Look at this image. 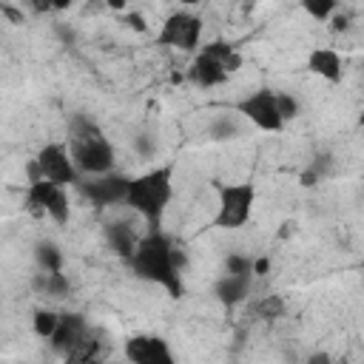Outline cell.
<instances>
[{
  "mask_svg": "<svg viewBox=\"0 0 364 364\" xmlns=\"http://www.w3.org/2000/svg\"><path fill=\"white\" fill-rule=\"evenodd\" d=\"M256 205V185L253 182H222L216 185V213L213 228L219 230H239L250 222Z\"/></svg>",
  "mask_w": 364,
  "mask_h": 364,
  "instance_id": "obj_5",
  "label": "cell"
},
{
  "mask_svg": "<svg viewBox=\"0 0 364 364\" xmlns=\"http://www.w3.org/2000/svg\"><path fill=\"white\" fill-rule=\"evenodd\" d=\"M256 316L264 318V321H273V318H282L284 316V299L282 296H264L256 301Z\"/></svg>",
  "mask_w": 364,
  "mask_h": 364,
  "instance_id": "obj_23",
  "label": "cell"
},
{
  "mask_svg": "<svg viewBox=\"0 0 364 364\" xmlns=\"http://www.w3.org/2000/svg\"><path fill=\"white\" fill-rule=\"evenodd\" d=\"M270 273V259L267 256H256L253 259V276H267Z\"/></svg>",
  "mask_w": 364,
  "mask_h": 364,
  "instance_id": "obj_27",
  "label": "cell"
},
{
  "mask_svg": "<svg viewBox=\"0 0 364 364\" xmlns=\"http://www.w3.org/2000/svg\"><path fill=\"white\" fill-rule=\"evenodd\" d=\"M105 361V344L97 338L94 330H88V336L65 355V364H102Z\"/></svg>",
  "mask_w": 364,
  "mask_h": 364,
  "instance_id": "obj_17",
  "label": "cell"
},
{
  "mask_svg": "<svg viewBox=\"0 0 364 364\" xmlns=\"http://www.w3.org/2000/svg\"><path fill=\"white\" fill-rule=\"evenodd\" d=\"M31 287H34V293H40L46 299H68L71 279L65 273H40L37 270L31 279Z\"/></svg>",
  "mask_w": 364,
  "mask_h": 364,
  "instance_id": "obj_16",
  "label": "cell"
},
{
  "mask_svg": "<svg viewBox=\"0 0 364 364\" xmlns=\"http://www.w3.org/2000/svg\"><path fill=\"white\" fill-rule=\"evenodd\" d=\"M26 208L34 213L48 216L57 225H65L71 219V202H68V188H60L54 182H28L26 188Z\"/></svg>",
  "mask_w": 364,
  "mask_h": 364,
  "instance_id": "obj_8",
  "label": "cell"
},
{
  "mask_svg": "<svg viewBox=\"0 0 364 364\" xmlns=\"http://www.w3.org/2000/svg\"><path fill=\"white\" fill-rule=\"evenodd\" d=\"M31 327H34V333H37L40 338L51 341V336H54L57 327H60V313L51 310V307H37V310L31 313Z\"/></svg>",
  "mask_w": 364,
  "mask_h": 364,
  "instance_id": "obj_20",
  "label": "cell"
},
{
  "mask_svg": "<svg viewBox=\"0 0 364 364\" xmlns=\"http://www.w3.org/2000/svg\"><path fill=\"white\" fill-rule=\"evenodd\" d=\"M128 26H131V28H136V31H145V28H148L142 14H128Z\"/></svg>",
  "mask_w": 364,
  "mask_h": 364,
  "instance_id": "obj_28",
  "label": "cell"
},
{
  "mask_svg": "<svg viewBox=\"0 0 364 364\" xmlns=\"http://www.w3.org/2000/svg\"><path fill=\"white\" fill-rule=\"evenodd\" d=\"M128 188H131V176H125L119 171H111V173H102V176H88V179L80 182L82 196L94 208H114V205L125 202Z\"/></svg>",
  "mask_w": 364,
  "mask_h": 364,
  "instance_id": "obj_10",
  "label": "cell"
},
{
  "mask_svg": "<svg viewBox=\"0 0 364 364\" xmlns=\"http://www.w3.org/2000/svg\"><path fill=\"white\" fill-rule=\"evenodd\" d=\"M171 199H173V165H156L145 173L131 176L125 205H131L151 228H159Z\"/></svg>",
  "mask_w": 364,
  "mask_h": 364,
  "instance_id": "obj_3",
  "label": "cell"
},
{
  "mask_svg": "<svg viewBox=\"0 0 364 364\" xmlns=\"http://www.w3.org/2000/svg\"><path fill=\"white\" fill-rule=\"evenodd\" d=\"M88 321H85V316L82 313H74V310H68V313H60V327H57V333L51 336V347H54V353H60L63 358L88 336Z\"/></svg>",
  "mask_w": 364,
  "mask_h": 364,
  "instance_id": "obj_12",
  "label": "cell"
},
{
  "mask_svg": "<svg viewBox=\"0 0 364 364\" xmlns=\"http://www.w3.org/2000/svg\"><path fill=\"white\" fill-rule=\"evenodd\" d=\"M34 262L40 273H63V250L60 245H54L51 239H43L34 245Z\"/></svg>",
  "mask_w": 364,
  "mask_h": 364,
  "instance_id": "obj_18",
  "label": "cell"
},
{
  "mask_svg": "<svg viewBox=\"0 0 364 364\" xmlns=\"http://www.w3.org/2000/svg\"><path fill=\"white\" fill-rule=\"evenodd\" d=\"M301 11L310 14L318 23H330L341 11V6L336 0H301Z\"/></svg>",
  "mask_w": 364,
  "mask_h": 364,
  "instance_id": "obj_21",
  "label": "cell"
},
{
  "mask_svg": "<svg viewBox=\"0 0 364 364\" xmlns=\"http://www.w3.org/2000/svg\"><path fill=\"white\" fill-rule=\"evenodd\" d=\"M242 134V125L233 114H219L210 125H208V136L213 142H228V139H236Z\"/></svg>",
  "mask_w": 364,
  "mask_h": 364,
  "instance_id": "obj_19",
  "label": "cell"
},
{
  "mask_svg": "<svg viewBox=\"0 0 364 364\" xmlns=\"http://www.w3.org/2000/svg\"><path fill=\"white\" fill-rule=\"evenodd\" d=\"M68 151L82 179L114 171V148L102 128L85 114H74L68 119Z\"/></svg>",
  "mask_w": 364,
  "mask_h": 364,
  "instance_id": "obj_2",
  "label": "cell"
},
{
  "mask_svg": "<svg viewBox=\"0 0 364 364\" xmlns=\"http://www.w3.org/2000/svg\"><path fill=\"white\" fill-rule=\"evenodd\" d=\"M250 290H253V279H250V276H228V273H222V276L216 279V284H213V296H216L219 304H225V307L242 304V301L250 296Z\"/></svg>",
  "mask_w": 364,
  "mask_h": 364,
  "instance_id": "obj_15",
  "label": "cell"
},
{
  "mask_svg": "<svg viewBox=\"0 0 364 364\" xmlns=\"http://www.w3.org/2000/svg\"><path fill=\"white\" fill-rule=\"evenodd\" d=\"M279 111H282L284 122H290V119H296V117L301 114V102H299L293 94H287V91H279Z\"/></svg>",
  "mask_w": 364,
  "mask_h": 364,
  "instance_id": "obj_24",
  "label": "cell"
},
{
  "mask_svg": "<svg viewBox=\"0 0 364 364\" xmlns=\"http://www.w3.org/2000/svg\"><path fill=\"white\" fill-rule=\"evenodd\" d=\"M330 28H333V31H347V28H350V14H347V11H338V14L330 20Z\"/></svg>",
  "mask_w": 364,
  "mask_h": 364,
  "instance_id": "obj_26",
  "label": "cell"
},
{
  "mask_svg": "<svg viewBox=\"0 0 364 364\" xmlns=\"http://www.w3.org/2000/svg\"><path fill=\"white\" fill-rule=\"evenodd\" d=\"M0 11H3V14H9V17H11V23H23V14H17L11 6H6V3H3V6H0Z\"/></svg>",
  "mask_w": 364,
  "mask_h": 364,
  "instance_id": "obj_29",
  "label": "cell"
},
{
  "mask_svg": "<svg viewBox=\"0 0 364 364\" xmlns=\"http://www.w3.org/2000/svg\"><path fill=\"white\" fill-rule=\"evenodd\" d=\"M358 125L364 128V100H361V111H358Z\"/></svg>",
  "mask_w": 364,
  "mask_h": 364,
  "instance_id": "obj_30",
  "label": "cell"
},
{
  "mask_svg": "<svg viewBox=\"0 0 364 364\" xmlns=\"http://www.w3.org/2000/svg\"><path fill=\"white\" fill-rule=\"evenodd\" d=\"M307 71L327 80V82H341L344 77V57L330 48V46H318L307 54Z\"/></svg>",
  "mask_w": 364,
  "mask_h": 364,
  "instance_id": "obj_13",
  "label": "cell"
},
{
  "mask_svg": "<svg viewBox=\"0 0 364 364\" xmlns=\"http://www.w3.org/2000/svg\"><path fill=\"white\" fill-rule=\"evenodd\" d=\"M239 68H242V54L236 51V46L228 43L225 37H216L196 51V57L188 68V77L199 88H216V85L228 82L230 74H236Z\"/></svg>",
  "mask_w": 364,
  "mask_h": 364,
  "instance_id": "obj_4",
  "label": "cell"
},
{
  "mask_svg": "<svg viewBox=\"0 0 364 364\" xmlns=\"http://www.w3.org/2000/svg\"><path fill=\"white\" fill-rule=\"evenodd\" d=\"M304 364H336V358H333L327 350H313V353L304 358Z\"/></svg>",
  "mask_w": 364,
  "mask_h": 364,
  "instance_id": "obj_25",
  "label": "cell"
},
{
  "mask_svg": "<svg viewBox=\"0 0 364 364\" xmlns=\"http://www.w3.org/2000/svg\"><path fill=\"white\" fill-rule=\"evenodd\" d=\"M122 353L128 364H176L171 344L162 336H151V333H136L125 338Z\"/></svg>",
  "mask_w": 364,
  "mask_h": 364,
  "instance_id": "obj_11",
  "label": "cell"
},
{
  "mask_svg": "<svg viewBox=\"0 0 364 364\" xmlns=\"http://www.w3.org/2000/svg\"><path fill=\"white\" fill-rule=\"evenodd\" d=\"M361 273H364V259H361Z\"/></svg>",
  "mask_w": 364,
  "mask_h": 364,
  "instance_id": "obj_31",
  "label": "cell"
},
{
  "mask_svg": "<svg viewBox=\"0 0 364 364\" xmlns=\"http://www.w3.org/2000/svg\"><path fill=\"white\" fill-rule=\"evenodd\" d=\"M105 245L125 262H131V256L136 253V245L142 236H136V230L128 225V222H108L105 225Z\"/></svg>",
  "mask_w": 364,
  "mask_h": 364,
  "instance_id": "obj_14",
  "label": "cell"
},
{
  "mask_svg": "<svg viewBox=\"0 0 364 364\" xmlns=\"http://www.w3.org/2000/svg\"><path fill=\"white\" fill-rule=\"evenodd\" d=\"M199 40H202V17L193 11H185V9L168 14L156 34L159 46H168L176 51H196Z\"/></svg>",
  "mask_w": 364,
  "mask_h": 364,
  "instance_id": "obj_9",
  "label": "cell"
},
{
  "mask_svg": "<svg viewBox=\"0 0 364 364\" xmlns=\"http://www.w3.org/2000/svg\"><path fill=\"white\" fill-rule=\"evenodd\" d=\"M253 259L247 253H228L225 256V273L228 276H250L253 279Z\"/></svg>",
  "mask_w": 364,
  "mask_h": 364,
  "instance_id": "obj_22",
  "label": "cell"
},
{
  "mask_svg": "<svg viewBox=\"0 0 364 364\" xmlns=\"http://www.w3.org/2000/svg\"><path fill=\"white\" fill-rule=\"evenodd\" d=\"M236 111L250 125H256L259 131H267V134H279L287 125L284 117H282V111H279V91L276 88H267V85H262V88L250 91L247 97H242L236 102Z\"/></svg>",
  "mask_w": 364,
  "mask_h": 364,
  "instance_id": "obj_7",
  "label": "cell"
},
{
  "mask_svg": "<svg viewBox=\"0 0 364 364\" xmlns=\"http://www.w3.org/2000/svg\"><path fill=\"white\" fill-rule=\"evenodd\" d=\"M26 173H28V182H54L60 188H68V185H80L82 176L71 159V151L65 142H46L37 156L26 165Z\"/></svg>",
  "mask_w": 364,
  "mask_h": 364,
  "instance_id": "obj_6",
  "label": "cell"
},
{
  "mask_svg": "<svg viewBox=\"0 0 364 364\" xmlns=\"http://www.w3.org/2000/svg\"><path fill=\"white\" fill-rule=\"evenodd\" d=\"M131 273L142 282L159 284L171 299H179L185 293V282H182V267H185V256L179 259V250L173 247L171 236L162 233L159 228H151L139 245L136 253L131 256Z\"/></svg>",
  "mask_w": 364,
  "mask_h": 364,
  "instance_id": "obj_1",
  "label": "cell"
}]
</instances>
